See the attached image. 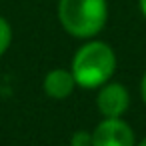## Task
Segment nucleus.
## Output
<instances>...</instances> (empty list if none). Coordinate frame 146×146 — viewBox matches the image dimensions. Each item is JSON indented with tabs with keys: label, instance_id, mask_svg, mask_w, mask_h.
I'll return each mask as SVG.
<instances>
[{
	"label": "nucleus",
	"instance_id": "10",
	"mask_svg": "<svg viewBox=\"0 0 146 146\" xmlns=\"http://www.w3.org/2000/svg\"><path fill=\"white\" fill-rule=\"evenodd\" d=\"M136 146H146V138H142L140 142H136Z\"/></svg>",
	"mask_w": 146,
	"mask_h": 146
},
{
	"label": "nucleus",
	"instance_id": "9",
	"mask_svg": "<svg viewBox=\"0 0 146 146\" xmlns=\"http://www.w3.org/2000/svg\"><path fill=\"white\" fill-rule=\"evenodd\" d=\"M138 8H140V14L146 18V0H138Z\"/></svg>",
	"mask_w": 146,
	"mask_h": 146
},
{
	"label": "nucleus",
	"instance_id": "4",
	"mask_svg": "<svg viewBox=\"0 0 146 146\" xmlns=\"http://www.w3.org/2000/svg\"><path fill=\"white\" fill-rule=\"evenodd\" d=\"M130 108V92L122 82H106L98 88L96 110L102 118H122Z\"/></svg>",
	"mask_w": 146,
	"mask_h": 146
},
{
	"label": "nucleus",
	"instance_id": "2",
	"mask_svg": "<svg viewBox=\"0 0 146 146\" xmlns=\"http://www.w3.org/2000/svg\"><path fill=\"white\" fill-rule=\"evenodd\" d=\"M56 16L66 34L78 40H90L108 22V0H58Z\"/></svg>",
	"mask_w": 146,
	"mask_h": 146
},
{
	"label": "nucleus",
	"instance_id": "7",
	"mask_svg": "<svg viewBox=\"0 0 146 146\" xmlns=\"http://www.w3.org/2000/svg\"><path fill=\"white\" fill-rule=\"evenodd\" d=\"M70 146H92V132L88 130H78L70 138Z\"/></svg>",
	"mask_w": 146,
	"mask_h": 146
},
{
	"label": "nucleus",
	"instance_id": "1",
	"mask_svg": "<svg viewBox=\"0 0 146 146\" xmlns=\"http://www.w3.org/2000/svg\"><path fill=\"white\" fill-rule=\"evenodd\" d=\"M118 58L114 48L104 40H84L82 46L74 52L70 70L76 78L78 88L98 90L102 84L114 78Z\"/></svg>",
	"mask_w": 146,
	"mask_h": 146
},
{
	"label": "nucleus",
	"instance_id": "6",
	"mask_svg": "<svg viewBox=\"0 0 146 146\" xmlns=\"http://www.w3.org/2000/svg\"><path fill=\"white\" fill-rule=\"evenodd\" d=\"M12 36H14V32H12L10 22L4 16H0V58L8 52V48L12 44Z\"/></svg>",
	"mask_w": 146,
	"mask_h": 146
},
{
	"label": "nucleus",
	"instance_id": "8",
	"mask_svg": "<svg viewBox=\"0 0 146 146\" xmlns=\"http://www.w3.org/2000/svg\"><path fill=\"white\" fill-rule=\"evenodd\" d=\"M140 98H142V102L146 104V72H144L142 78H140Z\"/></svg>",
	"mask_w": 146,
	"mask_h": 146
},
{
	"label": "nucleus",
	"instance_id": "3",
	"mask_svg": "<svg viewBox=\"0 0 146 146\" xmlns=\"http://www.w3.org/2000/svg\"><path fill=\"white\" fill-rule=\"evenodd\" d=\"M92 146H136V136L126 120L102 118L92 130Z\"/></svg>",
	"mask_w": 146,
	"mask_h": 146
},
{
	"label": "nucleus",
	"instance_id": "5",
	"mask_svg": "<svg viewBox=\"0 0 146 146\" xmlns=\"http://www.w3.org/2000/svg\"><path fill=\"white\" fill-rule=\"evenodd\" d=\"M78 88L70 68H52L42 80V90L52 100H64Z\"/></svg>",
	"mask_w": 146,
	"mask_h": 146
},
{
	"label": "nucleus",
	"instance_id": "11",
	"mask_svg": "<svg viewBox=\"0 0 146 146\" xmlns=\"http://www.w3.org/2000/svg\"><path fill=\"white\" fill-rule=\"evenodd\" d=\"M68 146H70V144H68Z\"/></svg>",
	"mask_w": 146,
	"mask_h": 146
}]
</instances>
